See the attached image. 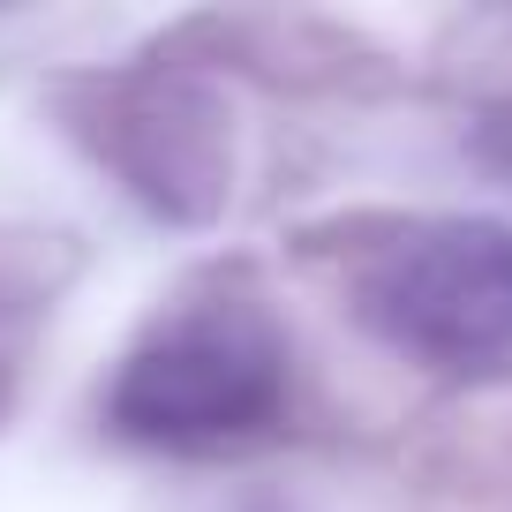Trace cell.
Returning <instances> with one entry per match:
<instances>
[{"mask_svg":"<svg viewBox=\"0 0 512 512\" xmlns=\"http://www.w3.org/2000/svg\"><path fill=\"white\" fill-rule=\"evenodd\" d=\"M287 407V332L249 287L181 294L121 354L106 430L144 452H226L264 437Z\"/></svg>","mask_w":512,"mask_h":512,"instance_id":"1","label":"cell"},{"mask_svg":"<svg viewBox=\"0 0 512 512\" xmlns=\"http://www.w3.org/2000/svg\"><path fill=\"white\" fill-rule=\"evenodd\" d=\"M98 159L121 174L128 196H144L159 219H211L226 204V113L211 91L181 76H121L98 83L91 121Z\"/></svg>","mask_w":512,"mask_h":512,"instance_id":"3","label":"cell"},{"mask_svg":"<svg viewBox=\"0 0 512 512\" xmlns=\"http://www.w3.org/2000/svg\"><path fill=\"white\" fill-rule=\"evenodd\" d=\"M354 317L392 354L445 377L512 362V226L407 219L354 264Z\"/></svg>","mask_w":512,"mask_h":512,"instance_id":"2","label":"cell"}]
</instances>
